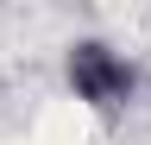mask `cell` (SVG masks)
<instances>
[{"mask_svg":"<svg viewBox=\"0 0 151 145\" xmlns=\"http://www.w3.org/2000/svg\"><path fill=\"white\" fill-rule=\"evenodd\" d=\"M69 82H76L82 101H101V107H107V101H120L126 88H132V69L113 57L107 44H82V50L69 57Z\"/></svg>","mask_w":151,"mask_h":145,"instance_id":"1","label":"cell"}]
</instances>
